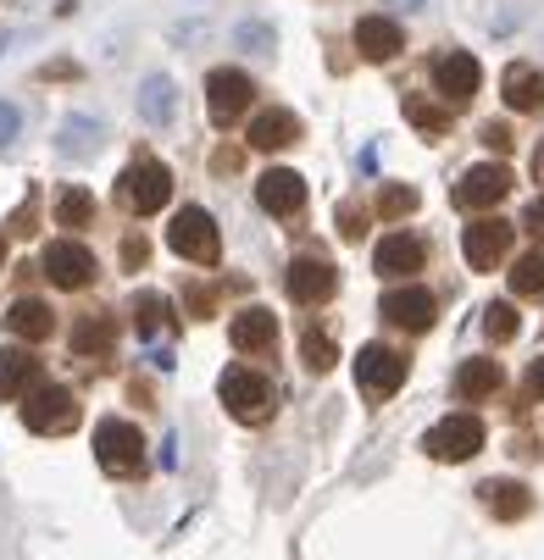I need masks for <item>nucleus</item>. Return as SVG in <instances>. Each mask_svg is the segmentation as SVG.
<instances>
[{"mask_svg":"<svg viewBox=\"0 0 544 560\" xmlns=\"http://www.w3.org/2000/svg\"><path fill=\"white\" fill-rule=\"evenodd\" d=\"M300 350H305V366H311V372H334V361H339V355H334V339H323V334H305Z\"/></svg>","mask_w":544,"mask_h":560,"instance_id":"34","label":"nucleus"},{"mask_svg":"<svg viewBox=\"0 0 544 560\" xmlns=\"http://www.w3.org/2000/svg\"><path fill=\"white\" fill-rule=\"evenodd\" d=\"M406 39H401V28H395V18H361L356 23V50L367 56V61H389Z\"/></svg>","mask_w":544,"mask_h":560,"instance_id":"20","label":"nucleus"},{"mask_svg":"<svg viewBox=\"0 0 544 560\" xmlns=\"http://www.w3.org/2000/svg\"><path fill=\"white\" fill-rule=\"evenodd\" d=\"M506 195H511V173H506V162H478L473 173L455 184V206H461V211H495Z\"/></svg>","mask_w":544,"mask_h":560,"instance_id":"9","label":"nucleus"},{"mask_svg":"<svg viewBox=\"0 0 544 560\" xmlns=\"http://www.w3.org/2000/svg\"><path fill=\"white\" fill-rule=\"evenodd\" d=\"M167 245H173L184 261H195V267H217V256H222L217 222H211V211H200V206H184V211L167 222Z\"/></svg>","mask_w":544,"mask_h":560,"instance_id":"1","label":"nucleus"},{"mask_svg":"<svg viewBox=\"0 0 544 560\" xmlns=\"http://www.w3.org/2000/svg\"><path fill=\"white\" fill-rule=\"evenodd\" d=\"M412 211H417V189H412V184H389V189L378 195V217H389V222L412 217Z\"/></svg>","mask_w":544,"mask_h":560,"instance_id":"31","label":"nucleus"},{"mask_svg":"<svg viewBox=\"0 0 544 560\" xmlns=\"http://www.w3.org/2000/svg\"><path fill=\"white\" fill-rule=\"evenodd\" d=\"M222 406H228V417H240V422L273 417V377H262L251 366H228L222 372Z\"/></svg>","mask_w":544,"mask_h":560,"instance_id":"2","label":"nucleus"},{"mask_svg":"<svg viewBox=\"0 0 544 560\" xmlns=\"http://www.w3.org/2000/svg\"><path fill=\"white\" fill-rule=\"evenodd\" d=\"M300 139V122H294V112H283V106H273V112H262L256 122H251V150H283V144H294Z\"/></svg>","mask_w":544,"mask_h":560,"instance_id":"23","label":"nucleus"},{"mask_svg":"<svg viewBox=\"0 0 544 560\" xmlns=\"http://www.w3.org/2000/svg\"><path fill=\"white\" fill-rule=\"evenodd\" d=\"M228 339H233V350H240V355H262V350L278 345V316L262 311V305H251V311H240L228 323Z\"/></svg>","mask_w":544,"mask_h":560,"instance_id":"16","label":"nucleus"},{"mask_svg":"<svg viewBox=\"0 0 544 560\" xmlns=\"http://www.w3.org/2000/svg\"><path fill=\"white\" fill-rule=\"evenodd\" d=\"M123 256L139 267V261H144V238H128V245H123Z\"/></svg>","mask_w":544,"mask_h":560,"instance_id":"42","label":"nucleus"},{"mask_svg":"<svg viewBox=\"0 0 544 560\" xmlns=\"http://www.w3.org/2000/svg\"><path fill=\"white\" fill-rule=\"evenodd\" d=\"M23 428L28 433H72L78 428V399L72 388H28L23 394Z\"/></svg>","mask_w":544,"mask_h":560,"instance_id":"3","label":"nucleus"},{"mask_svg":"<svg viewBox=\"0 0 544 560\" xmlns=\"http://www.w3.org/2000/svg\"><path fill=\"white\" fill-rule=\"evenodd\" d=\"M240 39H245V45H251V50H267V39H273V34H267V28H256V23H251V28H240Z\"/></svg>","mask_w":544,"mask_h":560,"instance_id":"39","label":"nucleus"},{"mask_svg":"<svg viewBox=\"0 0 544 560\" xmlns=\"http://www.w3.org/2000/svg\"><path fill=\"white\" fill-rule=\"evenodd\" d=\"M423 450H428L433 460H473V455L484 450V422H478V417H444L439 428H428Z\"/></svg>","mask_w":544,"mask_h":560,"instance_id":"8","label":"nucleus"},{"mask_svg":"<svg viewBox=\"0 0 544 560\" xmlns=\"http://www.w3.org/2000/svg\"><path fill=\"white\" fill-rule=\"evenodd\" d=\"M18 128H23V117H18V106H7V101H0V150H7V144L18 139Z\"/></svg>","mask_w":544,"mask_h":560,"instance_id":"35","label":"nucleus"},{"mask_svg":"<svg viewBox=\"0 0 544 560\" xmlns=\"http://www.w3.org/2000/svg\"><path fill=\"white\" fill-rule=\"evenodd\" d=\"M123 200H128V211H139V217L162 211V206L173 200V173L144 155V162H134V167L123 173Z\"/></svg>","mask_w":544,"mask_h":560,"instance_id":"7","label":"nucleus"},{"mask_svg":"<svg viewBox=\"0 0 544 560\" xmlns=\"http://www.w3.org/2000/svg\"><path fill=\"white\" fill-rule=\"evenodd\" d=\"M95 460H101L112 477H134V471L144 466V439H139V428L106 417V422L95 428Z\"/></svg>","mask_w":544,"mask_h":560,"instance_id":"4","label":"nucleus"},{"mask_svg":"<svg viewBox=\"0 0 544 560\" xmlns=\"http://www.w3.org/2000/svg\"><path fill=\"white\" fill-rule=\"evenodd\" d=\"M251 101H256V84H251L240 67H217V72L206 78V106H211V122H217V128L240 122Z\"/></svg>","mask_w":544,"mask_h":560,"instance_id":"5","label":"nucleus"},{"mask_svg":"<svg viewBox=\"0 0 544 560\" xmlns=\"http://www.w3.org/2000/svg\"><path fill=\"white\" fill-rule=\"evenodd\" d=\"M134 328L150 339V334H162L167 328V300L162 294H134Z\"/></svg>","mask_w":544,"mask_h":560,"instance_id":"29","label":"nucleus"},{"mask_svg":"<svg viewBox=\"0 0 544 560\" xmlns=\"http://www.w3.org/2000/svg\"><path fill=\"white\" fill-rule=\"evenodd\" d=\"M395 7H423V0H395Z\"/></svg>","mask_w":544,"mask_h":560,"instance_id":"44","label":"nucleus"},{"mask_svg":"<svg viewBox=\"0 0 544 560\" xmlns=\"http://www.w3.org/2000/svg\"><path fill=\"white\" fill-rule=\"evenodd\" d=\"M478 500H484V511H495L500 522H522V516L533 511V494L517 483V477H489V483L478 489Z\"/></svg>","mask_w":544,"mask_h":560,"instance_id":"18","label":"nucleus"},{"mask_svg":"<svg viewBox=\"0 0 544 560\" xmlns=\"http://www.w3.org/2000/svg\"><path fill=\"white\" fill-rule=\"evenodd\" d=\"M56 222H61V228H90V222H95V195H90V189H61Z\"/></svg>","mask_w":544,"mask_h":560,"instance_id":"28","label":"nucleus"},{"mask_svg":"<svg viewBox=\"0 0 544 560\" xmlns=\"http://www.w3.org/2000/svg\"><path fill=\"white\" fill-rule=\"evenodd\" d=\"M484 334H489L495 345H506V339H517V311H511L506 300H495V305L484 311Z\"/></svg>","mask_w":544,"mask_h":560,"instance_id":"33","label":"nucleus"},{"mask_svg":"<svg viewBox=\"0 0 544 560\" xmlns=\"http://www.w3.org/2000/svg\"><path fill=\"white\" fill-rule=\"evenodd\" d=\"M372 272H383V278H412V272H423V245L412 233H389L383 245H378V256H372Z\"/></svg>","mask_w":544,"mask_h":560,"instance_id":"17","label":"nucleus"},{"mask_svg":"<svg viewBox=\"0 0 544 560\" xmlns=\"http://www.w3.org/2000/svg\"><path fill=\"white\" fill-rule=\"evenodd\" d=\"M56 150H61V155H95V150H101V122H95V117H67Z\"/></svg>","mask_w":544,"mask_h":560,"instance_id":"27","label":"nucleus"},{"mask_svg":"<svg viewBox=\"0 0 544 560\" xmlns=\"http://www.w3.org/2000/svg\"><path fill=\"white\" fill-rule=\"evenodd\" d=\"M511 289L517 294H544V250H533L511 267Z\"/></svg>","mask_w":544,"mask_h":560,"instance_id":"30","label":"nucleus"},{"mask_svg":"<svg viewBox=\"0 0 544 560\" xmlns=\"http://www.w3.org/2000/svg\"><path fill=\"white\" fill-rule=\"evenodd\" d=\"M478 84H484V72H478V61L466 56V50H444V56H433V90H439L450 106L473 101Z\"/></svg>","mask_w":544,"mask_h":560,"instance_id":"12","label":"nucleus"},{"mask_svg":"<svg viewBox=\"0 0 544 560\" xmlns=\"http://www.w3.org/2000/svg\"><path fill=\"white\" fill-rule=\"evenodd\" d=\"M461 250H466V261H473L478 272H495V267L506 261V250H511V222H500V217H478V222H466Z\"/></svg>","mask_w":544,"mask_h":560,"instance_id":"11","label":"nucleus"},{"mask_svg":"<svg viewBox=\"0 0 544 560\" xmlns=\"http://www.w3.org/2000/svg\"><path fill=\"white\" fill-rule=\"evenodd\" d=\"M50 328H56V316H50V305L45 300H18L12 311H7V334L12 339H50Z\"/></svg>","mask_w":544,"mask_h":560,"instance_id":"24","label":"nucleus"},{"mask_svg":"<svg viewBox=\"0 0 544 560\" xmlns=\"http://www.w3.org/2000/svg\"><path fill=\"white\" fill-rule=\"evenodd\" d=\"M406 117H412L423 133H444V128H450V112H439V106L423 101V95H406Z\"/></svg>","mask_w":544,"mask_h":560,"instance_id":"32","label":"nucleus"},{"mask_svg":"<svg viewBox=\"0 0 544 560\" xmlns=\"http://www.w3.org/2000/svg\"><path fill=\"white\" fill-rule=\"evenodd\" d=\"M528 394H533V399H544V361H533V366H528Z\"/></svg>","mask_w":544,"mask_h":560,"instance_id":"41","label":"nucleus"},{"mask_svg":"<svg viewBox=\"0 0 544 560\" xmlns=\"http://www.w3.org/2000/svg\"><path fill=\"white\" fill-rule=\"evenodd\" d=\"M39 388V361L28 350H0V399H23Z\"/></svg>","mask_w":544,"mask_h":560,"instance_id":"21","label":"nucleus"},{"mask_svg":"<svg viewBox=\"0 0 544 560\" xmlns=\"http://www.w3.org/2000/svg\"><path fill=\"white\" fill-rule=\"evenodd\" d=\"M356 383H361L367 399H389V394L406 383V355L389 350V345H361V355H356Z\"/></svg>","mask_w":544,"mask_h":560,"instance_id":"6","label":"nucleus"},{"mask_svg":"<svg viewBox=\"0 0 544 560\" xmlns=\"http://www.w3.org/2000/svg\"><path fill=\"white\" fill-rule=\"evenodd\" d=\"M289 300L294 305H317V300H328L334 294V283H339V272H334V261L328 256H317V250H305V256H294L289 261Z\"/></svg>","mask_w":544,"mask_h":560,"instance_id":"10","label":"nucleus"},{"mask_svg":"<svg viewBox=\"0 0 544 560\" xmlns=\"http://www.w3.org/2000/svg\"><path fill=\"white\" fill-rule=\"evenodd\" d=\"M45 278L56 289H90L95 283V256L78 245V238H56V245L45 250Z\"/></svg>","mask_w":544,"mask_h":560,"instance_id":"13","label":"nucleus"},{"mask_svg":"<svg viewBox=\"0 0 544 560\" xmlns=\"http://www.w3.org/2000/svg\"><path fill=\"white\" fill-rule=\"evenodd\" d=\"M378 311H383L395 328H406V334H428L433 316H439V300H433L428 289H389Z\"/></svg>","mask_w":544,"mask_h":560,"instance_id":"14","label":"nucleus"},{"mask_svg":"<svg viewBox=\"0 0 544 560\" xmlns=\"http://www.w3.org/2000/svg\"><path fill=\"white\" fill-rule=\"evenodd\" d=\"M522 228H528V233L539 238V245H544V200H533V206L522 211Z\"/></svg>","mask_w":544,"mask_h":560,"instance_id":"37","label":"nucleus"},{"mask_svg":"<svg viewBox=\"0 0 544 560\" xmlns=\"http://www.w3.org/2000/svg\"><path fill=\"white\" fill-rule=\"evenodd\" d=\"M34 228H39V222H34V200H28V206L12 217V233H34Z\"/></svg>","mask_w":544,"mask_h":560,"instance_id":"40","label":"nucleus"},{"mask_svg":"<svg viewBox=\"0 0 544 560\" xmlns=\"http://www.w3.org/2000/svg\"><path fill=\"white\" fill-rule=\"evenodd\" d=\"M112 339H117L112 316H84V323L72 328V355H84V361H106V355H112Z\"/></svg>","mask_w":544,"mask_h":560,"instance_id":"25","label":"nucleus"},{"mask_svg":"<svg viewBox=\"0 0 544 560\" xmlns=\"http://www.w3.org/2000/svg\"><path fill=\"white\" fill-rule=\"evenodd\" d=\"M0 261H7V233H0Z\"/></svg>","mask_w":544,"mask_h":560,"instance_id":"43","label":"nucleus"},{"mask_svg":"<svg viewBox=\"0 0 544 560\" xmlns=\"http://www.w3.org/2000/svg\"><path fill=\"white\" fill-rule=\"evenodd\" d=\"M173 106H178V90L167 84V78H150V84L139 90V112H144V122H155V128L173 122Z\"/></svg>","mask_w":544,"mask_h":560,"instance_id":"26","label":"nucleus"},{"mask_svg":"<svg viewBox=\"0 0 544 560\" xmlns=\"http://www.w3.org/2000/svg\"><path fill=\"white\" fill-rule=\"evenodd\" d=\"M484 144H489L495 155H506V150H511V128H500V122H489V128H484Z\"/></svg>","mask_w":544,"mask_h":560,"instance_id":"38","label":"nucleus"},{"mask_svg":"<svg viewBox=\"0 0 544 560\" xmlns=\"http://www.w3.org/2000/svg\"><path fill=\"white\" fill-rule=\"evenodd\" d=\"M506 106L511 112H539L544 106V72L539 67H528V61L506 67Z\"/></svg>","mask_w":544,"mask_h":560,"instance_id":"22","label":"nucleus"},{"mask_svg":"<svg viewBox=\"0 0 544 560\" xmlns=\"http://www.w3.org/2000/svg\"><path fill=\"white\" fill-rule=\"evenodd\" d=\"M339 233H345V238H361V233H367V217H361L356 206H339Z\"/></svg>","mask_w":544,"mask_h":560,"instance_id":"36","label":"nucleus"},{"mask_svg":"<svg viewBox=\"0 0 544 560\" xmlns=\"http://www.w3.org/2000/svg\"><path fill=\"white\" fill-rule=\"evenodd\" d=\"M455 388H461V399H495L506 388V372H500L495 355H473V361H461Z\"/></svg>","mask_w":544,"mask_h":560,"instance_id":"19","label":"nucleus"},{"mask_svg":"<svg viewBox=\"0 0 544 560\" xmlns=\"http://www.w3.org/2000/svg\"><path fill=\"white\" fill-rule=\"evenodd\" d=\"M256 206L273 211V217H294V211L305 206V178L289 173V167H267V173L256 178Z\"/></svg>","mask_w":544,"mask_h":560,"instance_id":"15","label":"nucleus"}]
</instances>
